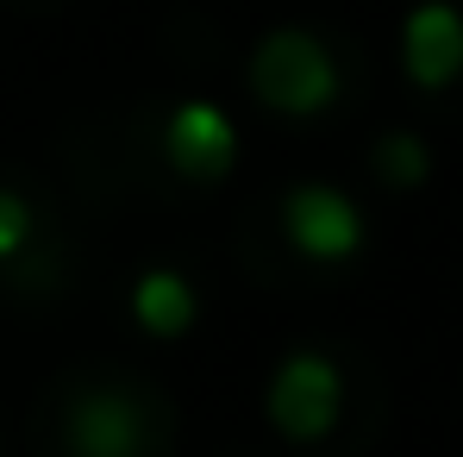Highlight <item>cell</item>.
Masks as SVG:
<instances>
[{"mask_svg": "<svg viewBox=\"0 0 463 457\" xmlns=\"http://www.w3.org/2000/svg\"><path fill=\"white\" fill-rule=\"evenodd\" d=\"M250 88L269 113L282 119H313L338 100V57L301 32V25H276L257 51H250Z\"/></svg>", "mask_w": 463, "mask_h": 457, "instance_id": "1", "label": "cell"}, {"mask_svg": "<svg viewBox=\"0 0 463 457\" xmlns=\"http://www.w3.org/2000/svg\"><path fill=\"white\" fill-rule=\"evenodd\" d=\"M269 426L282 433V439H295V445H313V439H326L332 426H338V414H345V376H338V364L332 357H319V351H295L276 376H269Z\"/></svg>", "mask_w": 463, "mask_h": 457, "instance_id": "2", "label": "cell"}, {"mask_svg": "<svg viewBox=\"0 0 463 457\" xmlns=\"http://www.w3.org/2000/svg\"><path fill=\"white\" fill-rule=\"evenodd\" d=\"M282 232L288 244L307 257V263H345L364 251V214L345 188L332 182H301L288 201H282Z\"/></svg>", "mask_w": 463, "mask_h": 457, "instance_id": "3", "label": "cell"}, {"mask_svg": "<svg viewBox=\"0 0 463 457\" xmlns=\"http://www.w3.org/2000/svg\"><path fill=\"white\" fill-rule=\"evenodd\" d=\"M163 157L188 182H220L238 163V126H232V113L213 107V100H175L169 119H163Z\"/></svg>", "mask_w": 463, "mask_h": 457, "instance_id": "4", "label": "cell"}, {"mask_svg": "<svg viewBox=\"0 0 463 457\" xmlns=\"http://www.w3.org/2000/svg\"><path fill=\"white\" fill-rule=\"evenodd\" d=\"M401 70L420 88H451L463 76V13L451 0H420L401 25Z\"/></svg>", "mask_w": 463, "mask_h": 457, "instance_id": "5", "label": "cell"}, {"mask_svg": "<svg viewBox=\"0 0 463 457\" xmlns=\"http://www.w3.org/2000/svg\"><path fill=\"white\" fill-rule=\"evenodd\" d=\"M70 452L76 457H138L145 452V407L119 388H94L70 407Z\"/></svg>", "mask_w": 463, "mask_h": 457, "instance_id": "6", "label": "cell"}, {"mask_svg": "<svg viewBox=\"0 0 463 457\" xmlns=\"http://www.w3.org/2000/svg\"><path fill=\"white\" fill-rule=\"evenodd\" d=\"M194 313H201V301H194L188 276H175V270H145L132 282V319L151 338H182L194 326Z\"/></svg>", "mask_w": 463, "mask_h": 457, "instance_id": "7", "label": "cell"}, {"mask_svg": "<svg viewBox=\"0 0 463 457\" xmlns=\"http://www.w3.org/2000/svg\"><path fill=\"white\" fill-rule=\"evenodd\" d=\"M376 169H383V182H394V188H413V182H426L432 157H426V145L413 132H388L383 151H376Z\"/></svg>", "mask_w": 463, "mask_h": 457, "instance_id": "8", "label": "cell"}, {"mask_svg": "<svg viewBox=\"0 0 463 457\" xmlns=\"http://www.w3.org/2000/svg\"><path fill=\"white\" fill-rule=\"evenodd\" d=\"M25 238H32V201H25V195H13V188H0V263H6V257H19V251H25Z\"/></svg>", "mask_w": 463, "mask_h": 457, "instance_id": "9", "label": "cell"}]
</instances>
